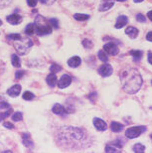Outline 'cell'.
I'll use <instances>...</instances> for the list:
<instances>
[{
  "label": "cell",
  "mask_w": 152,
  "mask_h": 153,
  "mask_svg": "<svg viewBox=\"0 0 152 153\" xmlns=\"http://www.w3.org/2000/svg\"><path fill=\"white\" fill-rule=\"evenodd\" d=\"M74 18L76 20H78V21H86L87 20L90 18L89 15H87V14H80V13H77V14H75L74 15Z\"/></svg>",
  "instance_id": "obj_23"
},
{
  "label": "cell",
  "mask_w": 152,
  "mask_h": 153,
  "mask_svg": "<svg viewBox=\"0 0 152 153\" xmlns=\"http://www.w3.org/2000/svg\"><path fill=\"white\" fill-rule=\"evenodd\" d=\"M6 19H7V22L11 25H17V24L22 22V17L19 14H11Z\"/></svg>",
  "instance_id": "obj_8"
},
{
  "label": "cell",
  "mask_w": 152,
  "mask_h": 153,
  "mask_svg": "<svg viewBox=\"0 0 152 153\" xmlns=\"http://www.w3.org/2000/svg\"><path fill=\"white\" fill-rule=\"evenodd\" d=\"M49 22L52 25V27H54V28H56V29L59 28V22H58L57 19H55V18H51V19L49 20Z\"/></svg>",
  "instance_id": "obj_32"
},
{
  "label": "cell",
  "mask_w": 152,
  "mask_h": 153,
  "mask_svg": "<svg viewBox=\"0 0 152 153\" xmlns=\"http://www.w3.org/2000/svg\"><path fill=\"white\" fill-rule=\"evenodd\" d=\"M83 46L86 49H92L93 48V42L90 40H87V39H85L83 41Z\"/></svg>",
  "instance_id": "obj_29"
},
{
  "label": "cell",
  "mask_w": 152,
  "mask_h": 153,
  "mask_svg": "<svg viewBox=\"0 0 152 153\" xmlns=\"http://www.w3.org/2000/svg\"><path fill=\"white\" fill-rule=\"evenodd\" d=\"M117 1H125V0H117Z\"/></svg>",
  "instance_id": "obj_44"
},
{
  "label": "cell",
  "mask_w": 152,
  "mask_h": 153,
  "mask_svg": "<svg viewBox=\"0 0 152 153\" xmlns=\"http://www.w3.org/2000/svg\"><path fill=\"white\" fill-rule=\"evenodd\" d=\"M136 20L138 21V22H144L145 21V16L142 14H137L136 15Z\"/></svg>",
  "instance_id": "obj_35"
},
{
  "label": "cell",
  "mask_w": 152,
  "mask_h": 153,
  "mask_svg": "<svg viewBox=\"0 0 152 153\" xmlns=\"http://www.w3.org/2000/svg\"><path fill=\"white\" fill-rule=\"evenodd\" d=\"M0 108H10V105L6 102H0Z\"/></svg>",
  "instance_id": "obj_36"
},
{
  "label": "cell",
  "mask_w": 152,
  "mask_h": 153,
  "mask_svg": "<svg viewBox=\"0 0 152 153\" xmlns=\"http://www.w3.org/2000/svg\"><path fill=\"white\" fill-rule=\"evenodd\" d=\"M151 138H152V134H151Z\"/></svg>",
  "instance_id": "obj_45"
},
{
  "label": "cell",
  "mask_w": 152,
  "mask_h": 153,
  "mask_svg": "<svg viewBox=\"0 0 152 153\" xmlns=\"http://www.w3.org/2000/svg\"><path fill=\"white\" fill-rule=\"evenodd\" d=\"M127 22H128V18L126 16H119L117 18L116 23H115V28L116 29H120L122 28L123 26H125Z\"/></svg>",
  "instance_id": "obj_13"
},
{
  "label": "cell",
  "mask_w": 152,
  "mask_h": 153,
  "mask_svg": "<svg viewBox=\"0 0 152 153\" xmlns=\"http://www.w3.org/2000/svg\"><path fill=\"white\" fill-rule=\"evenodd\" d=\"M12 119H13L14 121H21L23 119V114L20 111L14 112V114H12Z\"/></svg>",
  "instance_id": "obj_26"
},
{
  "label": "cell",
  "mask_w": 152,
  "mask_h": 153,
  "mask_svg": "<svg viewBox=\"0 0 152 153\" xmlns=\"http://www.w3.org/2000/svg\"><path fill=\"white\" fill-rule=\"evenodd\" d=\"M71 82H72V76L70 75H64L59 79V82H58V87L60 88H65L67 87H69Z\"/></svg>",
  "instance_id": "obj_5"
},
{
  "label": "cell",
  "mask_w": 152,
  "mask_h": 153,
  "mask_svg": "<svg viewBox=\"0 0 152 153\" xmlns=\"http://www.w3.org/2000/svg\"><path fill=\"white\" fill-rule=\"evenodd\" d=\"M52 111H53L55 114H60V115H63V114H67L66 108H64L62 105H60V103H56V105H54L53 108H52Z\"/></svg>",
  "instance_id": "obj_12"
},
{
  "label": "cell",
  "mask_w": 152,
  "mask_h": 153,
  "mask_svg": "<svg viewBox=\"0 0 152 153\" xmlns=\"http://www.w3.org/2000/svg\"><path fill=\"white\" fill-rule=\"evenodd\" d=\"M144 130H146V127L145 126H133V127L128 128V129L126 130L125 134L128 138L132 139V138H135V137H138Z\"/></svg>",
  "instance_id": "obj_4"
},
{
  "label": "cell",
  "mask_w": 152,
  "mask_h": 153,
  "mask_svg": "<svg viewBox=\"0 0 152 153\" xmlns=\"http://www.w3.org/2000/svg\"></svg>",
  "instance_id": "obj_46"
},
{
  "label": "cell",
  "mask_w": 152,
  "mask_h": 153,
  "mask_svg": "<svg viewBox=\"0 0 152 153\" xmlns=\"http://www.w3.org/2000/svg\"><path fill=\"white\" fill-rule=\"evenodd\" d=\"M93 125L99 131H103L108 128V124L105 123V121H103L101 118H93Z\"/></svg>",
  "instance_id": "obj_9"
},
{
  "label": "cell",
  "mask_w": 152,
  "mask_h": 153,
  "mask_svg": "<svg viewBox=\"0 0 152 153\" xmlns=\"http://www.w3.org/2000/svg\"><path fill=\"white\" fill-rule=\"evenodd\" d=\"M130 55L133 57V60L134 61H139V60H141V58H142V52L138 50L130 51Z\"/></svg>",
  "instance_id": "obj_22"
},
{
  "label": "cell",
  "mask_w": 152,
  "mask_h": 153,
  "mask_svg": "<svg viewBox=\"0 0 152 153\" xmlns=\"http://www.w3.org/2000/svg\"><path fill=\"white\" fill-rule=\"evenodd\" d=\"M146 39L148 40V41L152 42V32H148L147 35H146Z\"/></svg>",
  "instance_id": "obj_38"
},
{
  "label": "cell",
  "mask_w": 152,
  "mask_h": 153,
  "mask_svg": "<svg viewBox=\"0 0 152 153\" xmlns=\"http://www.w3.org/2000/svg\"><path fill=\"white\" fill-rule=\"evenodd\" d=\"M81 63H82L81 58L78 57V56L72 57L71 59L68 61V65L70 67H72V68H77V67H79L81 65Z\"/></svg>",
  "instance_id": "obj_15"
},
{
  "label": "cell",
  "mask_w": 152,
  "mask_h": 153,
  "mask_svg": "<svg viewBox=\"0 0 152 153\" xmlns=\"http://www.w3.org/2000/svg\"><path fill=\"white\" fill-rule=\"evenodd\" d=\"M34 97H35L34 94H32L31 91H27L23 94V100H33Z\"/></svg>",
  "instance_id": "obj_27"
},
{
  "label": "cell",
  "mask_w": 152,
  "mask_h": 153,
  "mask_svg": "<svg viewBox=\"0 0 152 153\" xmlns=\"http://www.w3.org/2000/svg\"><path fill=\"white\" fill-rule=\"evenodd\" d=\"M24 75H25V72L22 71V70H19V71H17L16 73H15V78H16V79H21Z\"/></svg>",
  "instance_id": "obj_33"
},
{
  "label": "cell",
  "mask_w": 152,
  "mask_h": 153,
  "mask_svg": "<svg viewBox=\"0 0 152 153\" xmlns=\"http://www.w3.org/2000/svg\"><path fill=\"white\" fill-rule=\"evenodd\" d=\"M21 93V85H14L7 91V94L12 97H16Z\"/></svg>",
  "instance_id": "obj_10"
},
{
  "label": "cell",
  "mask_w": 152,
  "mask_h": 153,
  "mask_svg": "<svg viewBox=\"0 0 152 153\" xmlns=\"http://www.w3.org/2000/svg\"><path fill=\"white\" fill-rule=\"evenodd\" d=\"M110 127H111V130L113 131V132H120V131L123 129V125L118 123V122H116V121H112Z\"/></svg>",
  "instance_id": "obj_20"
},
{
  "label": "cell",
  "mask_w": 152,
  "mask_h": 153,
  "mask_svg": "<svg viewBox=\"0 0 152 153\" xmlns=\"http://www.w3.org/2000/svg\"><path fill=\"white\" fill-rule=\"evenodd\" d=\"M133 151L137 152V153H142L145 151V146L140 144V143H137V144H135L134 147H133Z\"/></svg>",
  "instance_id": "obj_25"
},
{
  "label": "cell",
  "mask_w": 152,
  "mask_h": 153,
  "mask_svg": "<svg viewBox=\"0 0 152 153\" xmlns=\"http://www.w3.org/2000/svg\"><path fill=\"white\" fill-rule=\"evenodd\" d=\"M147 17L149 18V19L152 21V11H149L148 12V14H147Z\"/></svg>",
  "instance_id": "obj_40"
},
{
  "label": "cell",
  "mask_w": 152,
  "mask_h": 153,
  "mask_svg": "<svg viewBox=\"0 0 152 153\" xmlns=\"http://www.w3.org/2000/svg\"><path fill=\"white\" fill-rule=\"evenodd\" d=\"M33 46V41L28 37H21L14 41V48L19 55H26Z\"/></svg>",
  "instance_id": "obj_3"
},
{
  "label": "cell",
  "mask_w": 152,
  "mask_h": 153,
  "mask_svg": "<svg viewBox=\"0 0 152 153\" xmlns=\"http://www.w3.org/2000/svg\"><path fill=\"white\" fill-rule=\"evenodd\" d=\"M7 38L9 40H13V41H16V40H19L21 38V35L20 34H9L7 35Z\"/></svg>",
  "instance_id": "obj_31"
},
{
  "label": "cell",
  "mask_w": 152,
  "mask_h": 153,
  "mask_svg": "<svg viewBox=\"0 0 152 153\" xmlns=\"http://www.w3.org/2000/svg\"><path fill=\"white\" fill-rule=\"evenodd\" d=\"M47 84L50 85L51 88H54L56 87V85L58 84V79H57V76L54 74V73H51V74L48 75L47 79Z\"/></svg>",
  "instance_id": "obj_14"
},
{
  "label": "cell",
  "mask_w": 152,
  "mask_h": 153,
  "mask_svg": "<svg viewBox=\"0 0 152 153\" xmlns=\"http://www.w3.org/2000/svg\"><path fill=\"white\" fill-rule=\"evenodd\" d=\"M120 81L123 90L128 94H135L142 85V78L136 69L127 68L120 73Z\"/></svg>",
  "instance_id": "obj_1"
},
{
  "label": "cell",
  "mask_w": 152,
  "mask_h": 153,
  "mask_svg": "<svg viewBox=\"0 0 152 153\" xmlns=\"http://www.w3.org/2000/svg\"><path fill=\"white\" fill-rule=\"evenodd\" d=\"M39 1H40V2L42 3V4H45V3H46V2L48 1V0H39Z\"/></svg>",
  "instance_id": "obj_41"
},
{
  "label": "cell",
  "mask_w": 152,
  "mask_h": 153,
  "mask_svg": "<svg viewBox=\"0 0 152 153\" xmlns=\"http://www.w3.org/2000/svg\"><path fill=\"white\" fill-rule=\"evenodd\" d=\"M113 5H114L113 0H106V1H105V2L102 3L101 7H99V11L108 10V9H110Z\"/></svg>",
  "instance_id": "obj_18"
},
{
  "label": "cell",
  "mask_w": 152,
  "mask_h": 153,
  "mask_svg": "<svg viewBox=\"0 0 152 153\" xmlns=\"http://www.w3.org/2000/svg\"><path fill=\"white\" fill-rule=\"evenodd\" d=\"M11 63L15 68H20L21 63H20V58L17 56V55H12L11 56Z\"/></svg>",
  "instance_id": "obj_21"
},
{
  "label": "cell",
  "mask_w": 152,
  "mask_h": 153,
  "mask_svg": "<svg viewBox=\"0 0 152 153\" xmlns=\"http://www.w3.org/2000/svg\"><path fill=\"white\" fill-rule=\"evenodd\" d=\"M11 114H12V109H11V108H9L7 111H5V112H2V114H0V121H2L4 118L8 117V116L10 115Z\"/></svg>",
  "instance_id": "obj_30"
},
{
  "label": "cell",
  "mask_w": 152,
  "mask_h": 153,
  "mask_svg": "<svg viewBox=\"0 0 152 153\" xmlns=\"http://www.w3.org/2000/svg\"><path fill=\"white\" fill-rule=\"evenodd\" d=\"M35 29L36 33L38 36H44V35H49L52 33V25L50 24L49 20H47L46 18L38 15L35 18Z\"/></svg>",
  "instance_id": "obj_2"
},
{
  "label": "cell",
  "mask_w": 152,
  "mask_h": 153,
  "mask_svg": "<svg viewBox=\"0 0 152 153\" xmlns=\"http://www.w3.org/2000/svg\"><path fill=\"white\" fill-rule=\"evenodd\" d=\"M98 56H99V59L101 60V61H102V62H108V55H106V53H105V50L99 51Z\"/></svg>",
  "instance_id": "obj_24"
},
{
  "label": "cell",
  "mask_w": 152,
  "mask_h": 153,
  "mask_svg": "<svg viewBox=\"0 0 152 153\" xmlns=\"http://www.w3.org/2000/svg\"><path fill=\"white\" fill-rule=\"evenodd\" d=\"M37 1L38 0H27V4H28L30 7H35L37 5Z\"/></svg>",
  "instance_id": "obj_34"
},
{
  "label": "cell",
  "mask_w": 152,
  "mask_h": 153,
  "mask_svg": "<svg viewBox=\"0 0 152 153\" xmlns=\"http://www.w3.org/2000/svg\"><path fill=\"white\" fill-rule=\"evenodd\" d=\"M1 25H2V21L0 20V26H1Z\"/></svg>",
  "instance_id": "obj_43"
},
{
  "label": "cell",
  "mask_w": 152,
  "mask_h": 153,
  "mask_svg": "<svg viewBox=\"0 0 152 153\" xmlns=\"http://www.w3.org/2000/svg\"><path fill=\"white\" fill-rule=\"evenodd\" d=\"M125 33L127 35L129 36L131 39H134L137 37V35H138V30L134 28V27H132V26H130V27H127L126 30H125Z\"/></svg>",
  "instance_id": "obj_17"
},
{
  "label": "cell",
  "mask_w": 152,
  "mask_h": 153,
  "mask_svg": "<svg viewBox=\"0 0 152 153\" xmlns=\"http://www.w3.org/2000/svg\"><path fill=\"white\" fill-rule=\"evenodd\" d=\"M106 152H120L121 151V145L118 142H113L110 144H108L105 147Z\"/></svg>",
  "instance_id": "obj_11"
},
{
  "label": "cell",
  "mask_w": 152,
  "mask_h": 153,
  "mask_svg": "<svg viewBox=\"0 0 152 153\" xmlns=\"http://www.w3.org/2000/svg\"><path fill=\"white\" fill-rule=\"evenodd\" d=\"M30 135L28 133H24L23 134V144L26 146L27 148L29 149H32L33 147H34V143H33V141L31 139H30Z\"/></svg>",
  "instance_id": "obj_16"
},
{
  "label": "cell",
  "mask_w": 152,
  "mask_h": 153,
  "mask_svg": "<svg viewBox=\"0 0 152 153\" xmlns=\"http://www.w3.org/2000/svg\"><path fill=\"white\" fill-rule=\"evenodd\" d=\"M133 1H134V2H142L143 0H133Z\"/></svg>",
  "instance_id": "obj_42"
},
{
  "label": "cell",
  "mask_w": 152,
  "mask_h": 153,
  "mask_svg": "<svg viewBox=\"0 0 152 153\" xmlns=\"http://www.w3.org/2000/svg\"><path fill=\"white\" fill-rule=\"evenodd\" d=\"M148 62L152 65V53H148Z\"/></svg>",
  "instance_id": "obj_39"
},
{
  "label": "cell",
  "mask_w": 152,
  "mask_h": 153,
  "mask_svg": "<svg viewBox=\"0 0 152 153\" xmlns=\"http://www.w3.org/2000/svg\"><path fill=\"white\" fill-rule=\"evenodd\" d=\"M103 50L105 51V53L111 55V56H114V55L118 53V48L114 43H108V44H105V47H103Z\"/></svg>",
  "instance_id": "obj_6"
},
{
  "label": "cell",
  "mask_w": 152,
  "mask_h": 153,
  "mask_svg": "<svg viewBox=\"0 0 152 153\" xmlns=\"http://www.w3.org/2000/svg\"><path fill=\"white\" fill-rule=\"evenodd\" d=\"M99 75L102 76H109L112 74V68L109 64H105V65L101 66V68L99 70Z\"/></svg>",
  "instance_id": "obj_7"
},
{
  "label": "cell",
  "mask_w": 152,
  "mask_h": 153,
  "mask_svg": "<svg viewBox=\"0 0 152 153\" xmlns=\"http://www.w3.org/2000/svg\"><path fill=\"white\" fill-rule=\"evenodd\" d=\"M3 125H4V127L9 128V129H13V128H14V125L12 124L11 122H4Z\"/></svg>",
  "instance_id": "obj_37"
},
{
  "label": "cell",
  "mask_w": 152,
  "mask_h": 153,
  "mask_svg": "<svg viewBox=\"0 0 152 153\" xmlns=\"http://www.w3.org/2000/svg\"><path fill=\"white\" fill-rule=\"evenodd\" d=\"M36 32V29H35V24L33 23H30L28 25L26 26L25 28V34L28 35V36H32L34 33Z\"/></svg>",
  "instance_id": "obj_19"
},
{
  "label": "cell",
  "mask_w": 152,
  "mask_h": 153,
  "mask_svg": "<svg viewBox=\"0 0 152 153\" xmlns=\"http://www.w3.org/2000/svg\"><path fill=\"white\" fill-rule=\"evenodd\" d=\"M61 70H62V68H61V66L57 65V64H53V65L51 66V68H50L51 73H54V74H56V73L60 72Z\"/></svg>",
  "instance_id": "obj_28"
}]
</instances>
